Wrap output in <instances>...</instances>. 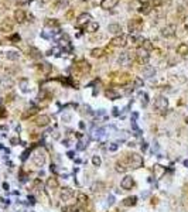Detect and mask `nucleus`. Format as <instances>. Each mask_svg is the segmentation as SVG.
Wrapping results in <instances>:
<instances>
[{
    "mask_svg": "<svg viewBox=\"0 0 188 212\" xmlns=\"http://www.w3.org/2000/svg\"><path fill=\"white\" fill-rule=\"evenodd\" d=\"M126 163L132 168H140L143 166V157L140 154H137V153H132V154H129L126 157Z\"/></svg>",
    "mask_w": 188,
    "mask_h": 212,
    "instance_id": "obj_1",
    "label": "nucleus"
},
{
    "mask_svg": "<svg viewBox=\"0 0 188 212\" xmlns=\"http://www.w3.org/2000/svg\"><path fill=\"white\" fill-rule=\"evenodd\" d=\"M127 36H124V34H120V36H116V37L112 38V41H110V44L113 47H126L127 45Z\"/></svg>",
    "mask_w": 188,
    "mask_h": 212,
    "instance_id": "obj_2",
    "label": "nucleus"
},
{
    "mask_svg": "<svg viewBox=\"0 0 188 212\" xmlns=\"http://www.w3.org/2000/svg\"><path fill=\"white\" fill-rule=\"evenodd\" d=\"M91 21H92V16L89 13L79 14L78 19H77V27H83V26H88Z\"/></svg>",
    "mask_w": 188,
    "mask_h": 212,
    "instance_id": "obj_3",
    "label": "nucleus"
},
{
    "mask_svg": "<svg viewBox=\"0 0 188 212\" xmlns=\"http://www.w3.org/2000/svg\"><path fill=\"white\" fill-rule=\"evenodd\" d=\"M175 31H177V27H175L174 24H168V26L161 28V36L165 38H171L175 36Z\"/></svg>",
    "mask_w": 188,
    "mask_h": 212,
    "instance_id": "obj_4",
    "label": "nucleus"
},
{
    "mask_svg": "<svg viewBox=\"0 0 188 212\" xmlns=\"http://www.w3.org/2000/svg\"><path fill=\"white\" fill-rule=\"evenodd\" d=\"M45 154L42 151H37L34 156L31 157V160H33V163H34V166H37V167H42L44 164H45Z\"/></svg>",
    "mask_w": 188,
    "mask_h": 212,
    "instance_id": "obj_5",
    "label": "nucleus"
},
{
    "mask_svg": "<svg viewBox=\"0 0 188 212\" xmlns=\"http://www.w3.org/2000/svg\"><path fill=\"white\" fill-rule=\"evenodd\" d=\"M154 108H156L157 111H165L168 108V101L164 96H158L154 101Z\"/></svg>",
    "mask_w": 188,
    "mask_h": 212,
    "instance_id": "obj_6",
    "label": "nucleus"
},
{
    "mask_svg": "<svg viewBox=\"0 0 188 212\" xmlns=\"http://www.w3.org/2000/svg\"><path fill=\"white\" fill-rule=\"evenodd\" d=\"M136 58L140 64H146L147 61L150 60V55H149V51L143 50V48H139L137 52H136Z\"/></svg>",
    "mask_w": 188,
    "mask_h": 212,
    "instance_id": "obj_7",
    "label": "nucleus"
},
{
    "mask_svg": "<svg viewBox=\"0 0 188 212\" xmlns=\"http://www.w3.org/2000/svg\"><path fill=\"white\" fill-rule=\"evenodd\" d=\"M74 195H75L74 189L64 188V189H61V192H60V199H61V201H69V199L72 198Z\"/></svg>",
    "mask_w": 188,
    "mask_h": 212,
    "instance_id": "obj_8",
    "label": "nucleus"
},
{
    "mask_svg": "<svg viewBox=\"0 0 188 212\" xmlns=\"http://www.w3.org/2000/svg\"><path fill=\"white\" fill-rule=\"evenodd\" d=\"M130 61H132V57H130V54H129V52H122V54L119 55V58H118V64L126 67V65L130 64Z\"/></svg>",
    "mask_w": 188,
    "mask_h": 212,
    "instance_id": "obj_9",
    "label": "nucleus"
},
{
    "mask_svg": "<svg viewBox=\"0 0 188 212\" xmlns=\"http://www.w3.org/2000/svg\"><path fill=\"white\" fill-rule=\"evenodd\" d=\"M119 3V0H101V7L103 10H110L116 7Z\"/></svg>",
    "mask_w": 188,
    "mask_h": 212,
    "instance_id": "obj_10",
    "label": "nucleus"
},
{
    "mask_svg": "<svg viewBox=\"0 0 188 212\" xmlns=\"http://www.w3.org/2000/svg\"><path fill=\"white\" fill-rule=\"evenodd\" d=\"M133 185H134V181L130 175H126L123 180H122V182H120V187H122L123 189H132Z\"/></svg>",
    "mask_w": 188,
    "mask_h": 212,
    "instance_id": "obj_11",
    "label": "nucleus"
},
{
    "mask_svg": "<svg viewBox=\"0 0 188 212\" xmlns=\"http://www.w3.org/2000/svg\"><path fill=\"white\" fill-rule=\"evenodd\" d=\"M140 28H142V21L137 19L132 20V21H129V30L130 33H137L140 31Z\"/></svg>",
    "mask_w": 188,
    "mask_h": 212,
    "instance_id": "obj_12",
    "label": "nucleus"
},
{
    "mask_svg": "<svg viewBox=\"0 0 188 212\" xmlns=\"http://www.w3.org/2000/svg\"><path fill=\"white\" fill-rule=\"evenodd\" d=\"M142 75L144 78H152V76L156 75V69L153 68V67H150V65H146V67L142 69Z\"/></svg>",
    "mask_w": 188,
    "mask_h": 212,
    "instance_id": "obj_13",
    "label": "nucleus"
},
{
    "mask_svg": "<svg viewBox=\"0 0 188 212\" xmlns=\"http://www.w3.org/2000/svg\"><path fill=\"white\" fill-rule=\"evenodd\" d=\"M108 31L110 33V34H113V36H120L122 34V27H120V24H109L108 26Z\"/></svg>",
    "mask_w": 188,
    "mask_h": 212,
    "instance_id": "obj_14",
    "label": "nucleus"
},
{
    "mask_svg": "<svg viewBox=\"0 0 188 212\" xmlns=\"http://www.w3.org/2000/svg\"><path fill=\"white\" fill-rule=\"evenodd\" d=\"M14 20L17 21V23H24V20H26V13H24V10L21 9H17L14 11Z\"/></svg>",
    "mask_w": 188,
    "mask_h": 212,
    "instance_id": "obj_15",
    "label": "nucleus"
},
{
    "mask_svg": "<svg viewBox=\"0 0 188 212\" xmlns=\"http://www.w3.org/2000/svg\"><path fill=\"white\" fill-rule=\"evenodd\" d=\"M50 122H51L50 116H48V115H41L38 119H37V125L41 126V127H44V126L50 125Z\"/></svg>",
    "mask_w": 188,
    "mask_h": 212,
    "instance_id": "obj_16",
    "label": "nucleus"
},
{
    "mask_svg": "<svg viewBox=\"0 0 188 212\" xmlns=\"http://www.w3.org/2000/svg\"><path fill=\"white\" fill-rule=\"evenodd\" d=\"M177 54H180L181 57L188 55V44H185V42H181V44L177 47Z\"/></svg>",
    "mask_w": 188,
    "mask_h": 212,
    "instance_id": "obj_17",
    "label": "nucleus"
},
{
    "mask_svg": "<svg viewBox=\"0 0 188 212\" xmlns=\"http://www.w3.org/2000/svg\"><path fill=\"white\" fill-rule=\"evenodd\" d=\"M6 58L10 61H17L20 58V52L18 51H7L6 52Z\"/></svg>",
    "mask_w": 188,
    "mask_h": 212,
    "instance_id": "obj_18",
    "label": "nucleus"
},
{
    "mask_svg": "<svg viewBox=\"0 0 188 212\" xmlns=\"http://www.w3.org/2000/svg\"><path fill=\"white\" fill-rule=\"evenodd\" d=\"M57 187H58V181H57V178H54V177L48 178V181H47V188H48V189H55Z\"/></svg>",
    "mask_w": 188,
    "mask_h": 212,
    "instance_id": "obj_19",
    "label": "nucleus"
},
{
    "mask_svg": "<svg viewBox=\"0 0 188 212\" xmlns=\"http://www.w3.org/2000/svg\"><path fill=\"white\" fill-rule=\"evenodd\" d=\"M127 164L124 161H118L116 163V171L118 173H124V171H127Z\"/></svg>",
    "mask_w": 188,
    "mask_h": 212,
    "instance_id": "obj_20",
    "label": "nucleus"
},
{
    "mask_svg": "<svg viewBox=\"0 0 188 212\" xmlns=\"http://www.w3.org/2000/svg\"><path fill=\"white\" fill-rule=\"evenodd\" d=\"M45 26H47V27H50V28H52V27L58 28V27H60V23H58V20H55V19H47L45 20Z\"/></svg>",
    "mask_w": 188,
    "mask_h": 212,
    "instance_id": "obj_21",
    "label": "nucleus"
},
{
    "mask_svg": "<svg viewBox=\"0 0 188 212\" xmlns=\"http://www.w3.org/2000/svg\"><path fill=\"white\" fill-rule=\"evenodd\" d=\"M106 98H109V99H112V101H115V99L119 98V93L116 92V91H113V89H108V91H106Z\"/></svg>",
    "mask_w": 188,
    "mask_h": 212,
    "instance_id": "obj_22",
    "label": "nucleus"
},
{
    "mask_svg": "<svg viewBox=\"0 0 188 212\" xmlns=\"http://www.w3.org/2000/svg\"><path fill=\"white\" fill-rule=\"evenodd\" d=\"M86 30H88L89 33H95V31H98V30H99V24L95 23V21H91V23H89V24L86 26Z\"/></svg>",
    "mask_w": 188,
    "mask_h": 212,
    "instance_id": "obj_23",
    "label": "nucleus"
},
{
    "mask_svg": "<svg viewBox=\"0 0 188 212\" xmlns=\"http://www.w3.org/2000/svg\"><path fill=\"white\" fill-rule=\"evenodd\" d=\"M103 52H105L103 48H93V50L91 51V55L95 57V58H99V57L103 55Z\"/></svg>",
    "mask_w": 188,
    "mask_h": 212,
    "instance_id": "obj_24",
    "label": "nucleus"
},
{
    "mask_svg": "<svg viewBox=\"0 0 188 212\" xmlns=\"http://www.w3.org/2000/svg\"><path fill=\"white\" fill-rule=\"evenodd\" d=\"M20 88H21V91L23 92H28L30 91V86H28V79L23 78L21 81H20Z\"/></svg>",
    "mask_w": 188,
    "mask_h": 212,
    "instance_id": "obj_25",
    "label": "nucleus"
},
{
    "mask_svg": "<svg viewBox=\"0 0 188 212\" xmlns=\"http://www.w3.org/2000/svg\"><path fill=\"white\" fill-rule=\"evenodd\" d=\"M28 52H30V55H31L33 58H36V60L41 58V52H40V50H37V48H34V47H31Z\"/></svg>",
    "mask_w": 188,
    "mask_h": 212,
    "instance_id": "obj_26",
    "label": "nucleus"
},
{
    "mask_svg": "<svg viewBox=\"0 0 188 212\" xmlns=\"http://www.w3.org/2000/svg\"><path fill=\"white\" fill-rule=\"evenodd\" d=\"M78 67L82 69V72H89V71H91V65H89V62H86V61H81Z\"/></svg>",
    "mask_w": 188,
    "mask_h": 212,
    "instance_id": "obj_27",
    "label": "nucleus"
},
{
    "mask_svg": "<svg viewBox=\"0 0 188 212\" xmlns=\"http://www.w3.org/2000/svg\"><path fill=\"white\" fill-rule=\"evenodd\" d=\"M103 134H105V129L103 127H98V129L93 130V137L95 139H101Z\"/></svg>",
    "mask_w": 188,
    "mask_h": 212,
    "instance_id": "obj_28",
    "label": "nucleus"
},
{
    "mask_svg": "<svg viewBox=\"0 0 188 212\" xmlns=\"http://www.w3.org/2000/svg\"><path fill=\"white\" fill-rule=\"evenodd\" d=\"M105 188V184H103V182H95V184L92 185V191H93V192H99V191H102V189Z\"/></svg>",
    "mask_w": 188,
    "mask_h": 212,
    "instance_id": "obj_29",
    "label": "nucleus"
},
{
    "mask_svg": "<svg viewBox=\"0 0 188 212\" xmlns=\"http://www.w3.org/2000/svg\"><path fill=\"white\" fill-rule=\"evenodd\" d=\"M143 50H146V51H150L153 50V44L150 40H143V47H142Z\"/></svg>",
    "mask_w": 188,
    "mask_h": 212,
    "instance_id": "obj_30",
    "label": "nucleus"
},
{
    "mask_svg": "<svg viewBox=\"0 0 188 212\" xmlns=\"http://www.w3.org/2000/svg\"><path fill=\"white\" fill-rule=\"evenodd\" d=\"M150 11H152V6H142V7L139 9V13L144 14V16H146V14H149Z\"/></svg>",
    "mask_w": 188,
    "mask_h": 212,
    "instance_id": "obj_31",
    "label": "nucleus"
},
{
    "mask_svg": "<svg viewBox=\"0 0 188 212\" xmlns=\"http://www.w3.org/2000/svg\"><path fill=\"white\" fill-rule=\"evenodd\" d=\"M136 197H130V198H126L123 201V205H126V207H129V205H134L136 204Z\"/></svg>",
    "mask_w": 188,
    "mask_h": 212,
    "instance_id": "obj_32",
    "label": "nucleus"
},
{
    "mask_svg": "<svg viewBox=\"0 0 188 212\" xmlns=\"http://www.w3.org/2000/svg\"><path fill=\"white\" fill-rule=\"evenodd\" d=\"M92 164H93L95 167H99V166H101V164H102L101 157H99V156H93V157H92Z\"/></svg>",
    "mask_w": 188,
    "mask_h": 212,
    "instance_id": "obj_33",
    "label": "nucleus"
},
{
    "mask_svg": "<svg viewBox=\"0 0 188 212\" xmlns=\"http://www.w3.org/2000/svg\"><path fill=\"white\" fill-rule=\"evenodd\" d=\"M88 201V197L85 195V194H82V192H79L78 194V204H85Z\"/></svg>",
    "mask_w": 188,
    "mask_h": 212,
    "instance_id": "obj_34",
    "label": "nucleus"
},
{
    "mask_svg": "<svg viewBox=\"0 0 188 212\" xmlns=\"http://www.w3.org/2000/svg\"><path fill=\"white\" fill-rule=\"evenodd\" d=\"M140 98H142V105L143 106H147V103H149V96H147V93H140Z\"/></svg>",
    "mask_w": 188,
    "mask_h": 212,
    "instance_id": "obj_35",
    "label": "nucleus"
},
{
    "mask_svg": "<svg viewBox=\"0 0 188 212\" xmlns=\"http://www.w3.org/2000/svg\"><path fill=\"white\" fill-rule=\"evenodd\" d=\"M0 30H3V31H11V24H9V23H3L2 26H0Z\"/></svg>",
    "mask_w": 188,
    "mask_h": 212,
    "instance_id": "obj_36",
    "label": "nucleus"
},
{
    "mask_svg": "<svg viewBox=\"0 0 188 212\" xmlns=\"http://www.w3.org/2000/svg\"><path fill=\"white\" fill-rule=\"evenodd\" d=\"M118 148H119V144L118 143H110L109 146H108V150H109V151H116Z\"/></svg>",
    "mask_w": 188,
    "mask_h": 212,
    "instance_id": "obj_37",
    "label": "nucleus"
},
{
    "mask_svg": "<svg viewBox=\"0 0 188 212\" xmlns=\"http://www.w3.org/2000/svg\"><path fill=\"white\" fill-rule=\"evenodd\" d=\"M57 6H58L60 9H61V7H62V6H64V7H65V6H68V0H60V2H58V5H57Z\"/></svg>",
    "mask_w": 188,
    "mask_h": 212,
    "instance_id": "obj_38",
    "label": "nucleus"
},
{
    "mask_svg": "<svg viewBox=\"0 0 188 212\" xmlns=\"http://www.w3.org/2000/svg\"><path fill=\"white\" fill-rule=\"evenodd\" d=\"M140 3H142V6H150V3H152V0H139Z\"/></svg>",
    "mask_w": 188,
    "mask_h": 212,
    "instance_id": "obj_39",
    "label": "nucleus"
},
{
    "mask_svg": "<svg viewBox=\"0 0 188 212\" xmlns=\"http://www.w3.org/2000/svg\"><path fill=\"white\" fill-rule=\"evenodd\" d=\"M113 202H115V198H113V197H109V198H108V204H109V205H113Z\"/></svg>",
    "mask_w": 188,
    "mask_h": 212,
    "instance_id": "obj_40",
    "label": "nucleus"
},
{
    "mask_svg": "<svg viewBox=\"0 0 188 212\" xmlns=\"http://www.w3.org/2000/svg\"><path fill=\"white\" fill-rule=\"evenodd\" d=\"M118 111H119L118 108H113V115H115V116H119V112H118Z\"/></svg>",
    "mask_w": 188,
    "mask_h": 212,
    "instance_id": "obj_41",
    "label": "nucleus"
},
{
    "mask_svg": "<svg viewBox=\"0 0 188 212\" xmlns=\"http://www.w3.org/2000/svg\"><path fill=\"white\" fill-rule=\"evenodd\" d=\"M54 139H57V140L60 139V133L58 132H54Z\"/></svg>",
    "mask_w": 188,
    "mask_h": 212,
    "instance_id": "obj_42",
    "label": "nucleus"
},
{
    "mask_svg": "<svg viewBox=\"0 0 188 212\" xmlns=\"http://www.w3.org/2000/svg\"><path fill=\"white\" fill-rule=\"evenodd\" d=\"M62 144H64L65 147H68V146H69V140H64V142H62Z\"/></svg>",
    "mask_w": 188,
    "mask_h": 212,
    "instance_id": "obj_43",
    "label": "nucleus"
},
{
    "mask_svg": "<svg viewBox=\"0 0 188 212\" xmlns=\"http://www.w3.org/2000/svg\"><path fill=\"white\" fill-rule=\"evenodd\" d=\"M147 148V144L146 143H142V150H146Z\"/></svg>",
    "mask_w": 188,
    "mask_h": 212,
    "instance_id": "obj_44",
    "label": "nucleus"
},
{
    "mask_svg": "<svg viewBox=\"0 0 188 212\" xmlns=\"http://www.w3.org/2000/svg\"><path fill=\"white\" fill-rule=\"evenodd\" d=\"M137 116H139V113H136V112H134V113H133V119H137Z\"/></svg>",
    "mask_w": 188,
    "mask_h": 212,
    "instance_id": "obj_45",
    "label": "nucleus"
},
{
    "mask_svg": "<svg viewBox=\"0 0 188 212\" xmlns=\"http://www.w3.org/2000/svg\"><path fill=\"white\" fill-rule=\"evenodd\" d=\"M184 166L188 167V160H184Z\"/></svg>",
    "mask_w": 188,
    "mask_h": 212,
    "instance_id": "obj_46",
    "label": "nucleus"
},
{
    "mask_svg": "<svg viewBox=\"0 0 188 212\" xmlns=\"http://www.w3.org/2000/svg\"><path fill=\"white\" fill-rule=\"evenodd\" d=\"M75 212H88V211H85V209H78V211H75Z\"/></svg>",
    "mask_w": 188,
    "mask_h": 212,
    "instance_id": "obj_47",
    "label": "nucleus"
},
{
    "mask_svg": "<svg viewBox=\"0 0 188 212\" xmlns=\"http://www.w3.org/2000/svg\"><path fill=\"white\" fill-rule=\"evenodd\" d=\"M185 122H187V123H188V116H187V117H185Z\"/></svg>",
    "mask_w": 188,
    "mask_h": 212,
    "instance_id": "obj_48",
    "label": "nucleus"
},
{
    "mask_svg": "<svg viewBox=\"0 0 188 212\" xmlns=\"http://www.w3.org/2000/svg\"><path fill=\"white\" fill-rule=\"evenodd\" d=\"M79 2H88V0H79Z\"/></svg>",
    "mask_w": 188,
    "mask_h": 212,
    "instance_id": "obj_49",
    "label": "nucleus"
}]
</instances>
